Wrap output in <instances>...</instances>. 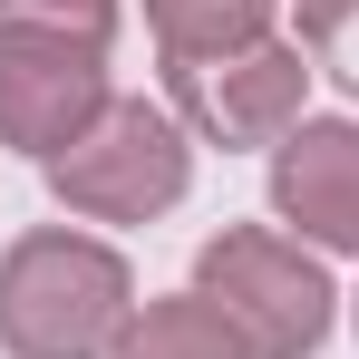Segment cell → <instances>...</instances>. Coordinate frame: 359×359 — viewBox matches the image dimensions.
I'll return each instance as SVG.
<instances>
[{"mask_svg":"<svg viewBox=\"0 0 359 359\" xmlns=\"http://www.w3.org/2000/svg\"><path fill=\"white\" fill-rule=\"evenodd\" d=\"M146 20H156L165 68H175V59H224V49L272 39V0H146Z\"/></svg>","mask_w":359,"mask_h":359,"instance_id":"cell-7","label":"cell"},{"mask_svg":"<svg viewBox=\"0 0 359 359\" xmlns=\"http://www.w3.org/2000/svg\"><path fill=\"white\" fill-rule=\"evenodd\" d=\"M194 301H214L224 330H233L252 359H311L320 330H330L320 262H311L301 243L262 233V224H233V233H214L194 252Z\"/></svg>","mask_w":359,"mask_h":359,"instance_id":"cell-2","label":"cell"},{"mask_svg":"<svg viewBox=\"0 0 359 359\" xmlns=\"http://www.w3.org/2000/svg\"><path fill=\"white\" fill-rule=\"evenodd\" d=\"M0 29H59V39H78V49H107L117 0H0Z\"/></svg>","mask_w":359,"mask_h":359,"instance_id":"cell-10","label":"cell"},{"mask_svg":"<svg viewBox=\"0 0 359 359\" xmlns=\"http://www.w3.org/2000/svg\"><path fill=\"white\" fill-rule=\"evenodd\" d=\"M165 88H175V107L204 126L214 146H282L301 126L311 68H301V49H282V39H252V49H224V59H175Z\"/></svg>","mask_w":359,"mask_h":359,"instance_id":"cell-5","label":"cell"},{"mask_svg":"<svg viewBox=\"0 0 359 359\" xmlns=\"http://www.w3.org/2000/svg\"><path fill=\"white\" fill-rule=\"evenodd\" d=\"M117 359H252V350L224 330V311H214V301L184 292V301H146V311L126 320Z\"/></svg>","mask_w":359,"mask_h":359,"instance_id":"cell-8","label":"cell"},{"mask_svg":"<svg viewBox=\"0 0 359 359\" xmlns=\"http://www.w3.org/2000/svg\"><path fill=\"white\" fill-rule=\"evenodd\" d=\"M292 10H301L311 59H320V68H330V78L359 97V0H292Z\"/></svg>","mask_w":359,"mask_h":359,"instance_id":"cell-9","label":"cell"},{"mask_svg":"<svg viewBox=\"0 0 359 359\" xmlns=\"http://www.w3.org/2000/svg\"><path fill=\"white\" fill-rule=\"evenodd\" d=\"M272 204H282V224H301L311 243L359 252V126L350 117L292 126L282 156H272Z\"/></svg>","mask_w":359,"mask_h":359,"instance_id":"cell-6","label":"cell"},{"mask_svg":"<svg viewBox=\"0 0 359 359\" xmlns=\"http://www.w3.org/2000/svg\"><path fill=\"white\" fill-rule=\"evenodd\" d=\"M107 117V68L59 29H0V146L20 156H68Z\"/></svg>","mask_w":359,"mask_h":359,"instance_id":"cell-4","label":"cell"},{"mask_svg":"<svg viewBox=\"0 0 359 359\" xmlns=\"http://www.w3.org/2000/svg\"><path fill=\"white\" fill-rule=\"evenodd\" d=\"M194 175V156H184V136L165 107H146V97H107V117L88 126L68 156H49V184H59L68 214H88V224H146V214H165Z\"/></svg>","mask_w":359,"mask_h":359,"instance_id":"cell-3","label":"cell"},{"mask_svg":"<svg viewBox=\"0 0 359 359\" xmlns=\"http://www.w3.org/2000/svg\"><path fill=\"white\" fill-rule=\"evenodd\" d=\"M136 320V282L88 233H20L0 262V350L10 359H117Z\"/></svg>","mask_w":359,"mask_h":359,"instance_id":"cell-1","label":"cell"}]
</instances>
